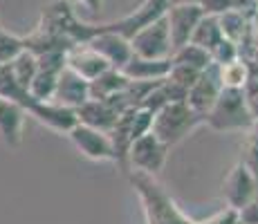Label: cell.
Segmentation results:
<instances>
[{"label":"cell","mask_w":258,"mask_h":224,"mask_svg":"<svg viewBox=\"0 0 258 224\" xmlns=\"http://www.w3.org/2000/svg\"><path fill=\"white\" fill-rule=\"evenodd\" d=\"M222 200H225L227 208L240 211L247 202H251L258 195V184L254 175L245 168V164L238 162L229 173H227L225 182H222Z\"/></svg>","instance_id":"52a82bcc"},{"label":"cell","mask_w":258,"mask_h":224,"mask_svg":"<svg viewBox=\"0 0 258 224\" xmlns=\"http://www.w3.org/2000/svg\"><path fill=\"white\" fill-rule=\"evenodd\" d=\"M77 123L90 126L94 130L101 132H110L112 126L117 123L119 112L110 106L108 101H97V99H88L83 106H79L77 110Z\"/></svg>","instance_id":"2e32d148"},{"label":"cell","mask_w":258,"mask_h":224,"mask_svg":"<svg viewBox=\"0 0 258 224\" xmlns=\"http://www.w3.org/2000/svg\"><path fill=\"white\" fill-rule=\"evenodd\" d=\"M200 77V72L193 67H186V65H180V63H171V69H168L166 79L173 83H177L180 88H184L188 92V88L196 83V79Z\"/></svg>","instance_id":"f1b7e54d"},{"label":"cell","mask_w":258,"mask_h":224,"mask_svg":"<svg viewBox=\"0 0 258 224\" xmlns=\"http://www.w3.org/2000/svg\"><path fill=\"white\" fill-rule=\"evenodd\" d=\"M242 92H245V101H247L251 117H254V123H258V72L251 74L249 83L242 88Z\"/></svg>","instance_id":"f546056e"},{"label":"cell","mask_w":258,"mask_h":224,"mask_svg":"<svg viewBox=\"0 0 258 224\" xmlns=\"http://www.w3.org/2000/svg\"><path fill=\"white\" fill-rule=\"evenodd\" d=\"M200 9L205 16H220L231 9H240V12H249L256 9V0H200Z\"/></svg>","instance_id":"484cf974"},{"label":"cell","mask_w":258,"mask_h":224,"mask_svg":"<svg viewBox=\"0 0 258 224\" xmlns=\"http://www.w3.org/2000/svg\"><path fill=\"white\" fill-rule=\"evenodd\" d=\"M128 83V77L121 72V69H106L103 74H99L97 79H92L88 83V92H90V99H97V101H106L112 94H117L119 90H123Z\"/></svg>","instance_id":"ac0fdd59"},{"label":"cell","mask_w":258,"mask_h":224,"mask_svg":"<svg viewBox=\"0 0 258 224\" xmlns=\"http://www.w3.org/2000/svg\"><path fill=\"white\" fill-rule=\"evenodd\" d=\"M88 45H90L94 52L101 54L108 61V65L115 69H121L133 56L128 38H123L121 34H117V32H110V29H103V25H99L97 36H92L90 41H88Z\"/></svg>","instance_id":"8fae6325"},{"label":"cell","mask_w":258,"mask_h":224,"mask_svg":"<svg viewBox=\"0 0 258 224\" xmlns=\"http://www.w3.org/2000/svg\"><path fill=\"white\" fill-rule=\"evenodd\" d=\"M186 3L198 5V3H200V0H171V5H186Z\"/></svg>","instance_id":"836d02e7"},{"label":"cell","mask_w":258,"mask_h":224,"mask_svg":"<svg viewBox=\"0 0 258 224\" xmlns=\"http://www.w3.org/2000/svg\"><path fill=\"white\" fill-rule=\"evenodd\" d=\"M196 224H238V211H234V208H222L220 213L211 215L209 220H202Z\"/></svg>","instance_id":"1f68e13d"},{"label":"cell","mask_w":258,"mask_h":224,"mask_svg":"<svg viewBox=\"0 0 258 224\" xmlns=\"http://www.w3.org/2000/svg\"><path fill=\"white\" fill-rule=\"evenodd\" d=\"M202 117L198 112H193L186 106V101L180 103H168L160 112H155L153 117L151 132L164 143L166 148L180 143L182 139H186L188 134L196 130L198 126H202Z\"/></svg>","instance_id":"3957f363"},{"label":"cell","mask_w":258,"mask_h":224,"mask_svg":"<svg viewBox=\"0 0 258 224\" xmlns=\"http://www.w3.org/2000/svg\"><path fill=\"white\" fill-rule=\"evenodd\" d=\"M222 38L225 36H222V32H220V25H218V16H202L200 23H198V27L193 29V36L188 43L211 52Z\"/></svg>","instance_id":"7402d4cb"},{"label":"cell","mask_w":258,"mask_h":224,"mask_svg":"<svg viewBox=\"0 0 258 224\" xmlns=\"http://www.w3.org/2000/svg\"><path fill=\"white\" fill-rule=\"evenodd\" d=\"M171 69V58H142L131 56V61L121 67L131 81H162Z\"/></svg>","instance_id":"e0dca14e"},{"label":"cell","mask_w":258,"mask_h":224,"mask_svg":"<svg viewBox=\"0 0 258 224\" xmlns=\"http://www.w3.org/2000/svg\"><path fill=\"white\" fill-rule=\"evenodd\" d=\"M168 151L171 148H166L153 132L142 134L128 148V157H126L128 171L126 173L135 171V173H146V175H157L164 168Z\"/></svg>","instance_id":"277c9868"},{"label":"cell","mask_w":258,"mask_h":224,"mask_svg":"<svg viewBox=\"0 0 258 224\" xmlns=\"http://www.w3.org/2000/svg\"><path fill=\"white\" fill-rule=\"evenodd\" d=\"M249 23H251L249 14L240 12V9H231V12H225L218 16V25H220L222 36L234 43H240L242 38H245L247 29H249Z\"/></svg>","instance_id":"d6986e66"},{"label":"cell","mask_w":258,"mask_h":224,"mask_svg":"<svg viewBox=\"0 0 258 224\" xmlns=\"http://www.w3.org/2000/svg\"><path fill=\"white\" fill-rule=\"evenodd\" d=\"M70 5H79V7L88 9L90 14H99L103 7V0H68Z\"/></svg>","instance_id":"d6a6232c"},{"label":"cell","mask_w":258,"mask_h":224,"mask_svg":"<svg viewBox=\"0 0 258 224\" xmlns=\"http://www.w3.org/2000/svg\"><path fill=\"white\" fill-rule=\"evenodd\" d=\"M128 43H131L133 56H142V58H171V54H173L171 34H168L164 16H162L160 21L146 25L144 29H140V32H137Z\"/></svg>","instance_id":"5b68a950"},{"label":"cell","mask_w":258,"mask_h":224,"mask_svg":"<svg viewBox=\"0 0 258 224\" xmlns=\"http://www.w3.org/2000/svg\"><path fill=\"white\" fill-rule=\"evenodd\" d=\"M205 123L211 130L218 132H245L247 128L254 126V117H251L249 108L245 101V92L234 88H222L218 94L216 103L211 110L205 114Z\"/></svg>","instance_id":"7a4b0ae2"},{"label":"cell","mask_w":258,"mask_h":224,"mask_svg":"<svg viewBox=\"0 0 258 224\" xmlns=\"http://www.w3.org/2000/svg\"><path fill=\"white\" fill-rule=\"evenodd\" d=\"M27 114L29 117H36L43 126L52 128L56 132H63V134H68L77 126V112L70 110V108L56 106L52 101H32L27 108Z\"/></svg>","instance_id":"5bb4252c"},{"label":"cell","mask_w":258,"mask_h":224,"mask_svg":"<svg viewBox=\"0 0 258 224\" xmlns=\"http://www.w3.org/2000/svg\"><path fill=\"white\" fill-rule=\"evenodd\" d=\"M23 49H25L23 36H16V34L7 32V29H0V65L12 63Z\"/></svg>","instance_id":"4316f807"},{"label":"cell","mask_w":258,"mask_h":224,"mask_svg":"<svg viewBox=\"0 0 258 224\" xmlns=\"http://www.w3.org/2000/svg\"><path fill=\"white\" fill-rule=\"evenodd\" d=\"M222 90L220 83V69L218 65H209L205 72H200V77L196 79L191 88L186 92V106L191 108L193 112H198L205 121V114L211 110V106L216 103L218 94Z\"/></svg>","instance_id":"30bf717a"},{"label":"cell","mask_w":258,"mask_h":224,"mask_svg":"<svg viewBox=\"0 0 258 224\" xmlns=\"http://www.w3.org/2000/svg\"><path fill=\"white\" fill-rule=\"evenodd\" d=\"M211 63L218 67L227 65V63L236 61V58H240V49H238V43L229 41V38H222L220 43L216 45V47L211 49Z\"/></svg>","instance_id":"83f0119b"},{"label":"cell","mask_w":258,"mask_h":224,"mask_svg":"<svg viewBox=\"0 0 258 224\" xmlns=\"http://www.w3.org/2000/svg\"><path fill=\"white\" fill-rule=\"evenodd\" d=\"M66 67L72 69L74 74H79L81 79H86L88 83L92 79H97L99 74H103L106 69H110L108 61L99 52H94L88 43L72 45L66 52Z\"/></svg>","instance_id":"7c38bea8"},{"label":"cell","mask_w":258,"mask_h":224,"mask_svg":"<svg viewBox=\"0 0 258 224\" xmlns=\"http://www.w3.org/2000/svg\"><path fill=\"white\" fill-rule=\"evenodd\" d=\"M70 141L74 143L83 157L92 159V162H115V151H112V141L108 132L94 130L90 126L77 123L70 132H68Z\"/></svg>","instance_id":"ba28073f"},{"label":"cell","mask_w":258,"mask_h":224,"mask_svg":"<svg viewBox=\"0 0 258 224\" xmlns=\"http://www.w3.org/2000/svg\"><path fill=\"white\" fill-rule=\"evenodd\" d=\"M90 99V92H88V81L81 79L79 74H74L72 69L63 67V72L58 74L56 81V90H54L52 103L63 108H70V110H77L79 106Z\"/></svg>","instance_id":"4fadbf2b"},{"label":"cell","mask_w":258,"mask_h":224,"mask_svg":"<svg viewBox=\"0 0 258 224\" xmlns=\"http://www.w3.org/2000/svg\"><path fill=\"white\" fill-rule=\"evenodd\" d=\"M238 224H258V195L238 211Z\"/></svg>","instance_id":"4dcf8cb0"},{"label":"cell","mask_w":258,"mask_h":224,"mask_svg":"<svg viewBox=\"0 0 258 224\" xmlns=\"http://www.w3.org/2000/svg\"><path fill=\"white\" fill-rule=\"evenodd\" d=\"M131 186L135 188L137 197L142 202L146 224H193V220L175 204L168 191L157 182L155 175L146 173H128Z\"/></svg>","instance_id":"6da1fadb"},{"label":"cell","mask_w":258,"mask_h":224,"mask_svg":"<svg viewBox=\"0 0 258 224\" xmlns=\"http://www.w3.org/2000/svg\"><path fill=\"white\" fill-rule=\"evenodd\" d=\"M9 69H12L14 79L18 81V86H23L27 90L29 83H32V79H34V74H36V69H38L36 56H34L32 52H27V49H23V52L9 63Z\"/></svg>","instance_id":"cb8c5ba5"},{"label":"cell","mask_w":258,"mask_h":224,"mask_svg":"<svg viewBox=\"0 0 258 224\" xmlns=\"http://www.w3.org/2000/svg\"><path fill=\"white\" fill-rule=\"evenodd\" d=\"M218 69H220L222 88H234V90H242L247 83H249L251 74H254L251 63L245 61V58H236V61L227 63V65H222Z\"/></svg>","instance_id":"ffe728a7"},{"label":"cell","mask_w":258,"mask_h":224,"mask_svg":"<svg viewBox=\"0 0 258 224\" xmlns=\"http://www.w3.org/2000/svg\"><path fill=\"white\" fill-rule=\"evenodd\" d=\"M27 112L18 103L0 97V139L9 148H18L23 143V130Z\"/></svg>","instance_id":"9a60e30c"},{"label":"cell","mask_w":258,"mask_h":224,"mask_svg":"<svg viewBox=\"0 0 258 224\" xmlns=\"http://www.w3.org/2000/svg\"><path fill=\"white\" fill-rule=\"evenodd\" d=\"M240 162L245 164V168L254 175L258 184V123H254L251 128L245 130V139H242V148H240Z\"/></svg>","instance_id":"d4e9b609"},{"label":"cell","mask_w":258,"mask_h":224,"mask_svg":"<svg viewBox=\"0 0 258 224\" xmlns=\"http://www.w3.org/2000/svg\"><path fill=\"white\" fill-rule=\"evenodd\" d=\"M254 14H256V16H258V0H256V9H254Z\"/></svg>","instance_id":"e575fe53"},{"label":"cell","mask_w":258,"mask_h":224,"mask_svg":"<svg viewBox=\"0 0 258 224\" xmlns=\"http://www.w3.org/2000/svg\"><path fill=\"white\" fill-rule=\"evenodd\" d=\"M205 16L200 9V5H193V3H186V5H171L164 14V21H166V27H168V34H171V43H173V49L182 47L191 41L193 36V29L198 27L200 18Z\"/></svg>","instance_id":"9c48e42d"},{"label":"cell","mask_w":258,"mask_h":224,"mask_svg":"<svg viewBox=\"0 0 258 224\" xmlns=\"http://www.w3.org/2000/svg\"><path fill=\"white\" fill-rule=\"evenodd\" d=\"M171 7V0H142L140 7H135L131 14H126L123 18L112 23H101L103 29H110V32L121 34L123 38L131 41L140 29H144L146 25L160 21L162 16L166 14V9Z\"/></svg>","instance_id":"8992f818"},{"label":"cell","mask_w":258,"mask_h":224,"mask_svg":"<svg viewBox=\"0 0 258 224\" xmlns=\"http://www.w3.org/2000/svg\"><path fill=\"white\" fill-rule=\"evenodd\" d=\"M56 81L58 74L54 72H45V69H36L32 83H29L27 92L34 101H52L54 90H56Z\"/></svg>","instance_id":"603a6c76"},{"label":"cell","mask_w":258,"mask_h":224,"mask_svg":"<svg viewBox=\"0 0 258 224\" xmlns=\"http://www.w3.org/2000/svg\"><path fill=\"white\" fill-rule=\"evenodd\" d=\"M171 63H180V65L193 67V69H198V72H205L209 65H213V63H211V54L207 52V49L193 45V43H186V45H182V47L173 49Z\"/></svg>","instance_id":"44dd1931"}]
</instances>
